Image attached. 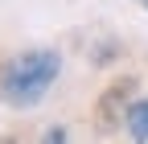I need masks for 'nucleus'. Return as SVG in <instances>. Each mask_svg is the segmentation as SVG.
Listing matches in <instances>:
<instances>
[{"label": "nucleus", "mask_w": 148, "mask_h": 144, "mask_svg": "<svg viewBox=\"0 0 148 144\" xmlns=\"http://www.w3.org/2000/svg\"><path fill=\"white\" fill-rule=\"evenodd\" d=\"M132 95H136V78L132 74H123V78H115V82L103 86V95L95 99V115H90L99 136H111V132H119V123H127Z\"/></svg>", "instance_id": "nucleus-2"}, {"label": "nucleus", "mask_w": 148, "mask_h": 144, "mask_svg": "<svg viewBox=\"0 0 148 144\" xmlns=\"http://www.w3.org/2000/svg\"><path fill=\"white\" fill-rule=\"evenodd\" d=\"M41 140H45V144H62V140H66V128H45Z\"/></svg>", "instance_id": "nucleus-4"}, {"label": "nucleus", "mask_w": 148, "mask_h": 144, "mask_svg": "<svg viewBox=\"0 0 148 144\" xmlns=\"http://www.w3.org/2000/svg\"><path fill=\"white\" fill-rule=\"evenodd\" d=\"M136 4H140V8H148V0H136Z\"/></svg>", "instance_id": "nucleus-5"}, {"label": "nucleus", "mask_w": 148, "mask_h": 144, "mask_svg": "<svg viewBox=\"0 0 148 144\" xmlns=\"http://www.w3.org/2000/svg\"><path fill=\"white\" fill-rule=\"evenodd\" d=\"M58 70H62V53L58 49H25V53H16V58H8L0 66V99L8 107L41 103L45 91L53 86V78H58Z\"/></svg>", "instance_id": "nucleus-1"}, {"label": "nucleus", "mask_w": 148, "mask_h": 144, "mask_svg": "<svg viewBox=\"0 0 148 144\" xmlns=\"http://www.w3.org/2000/svg\"><path fill=\"white\" fill-rule=\"evenodd\" d=\"M127 136L132 140H148V99H140V103H132L127 107Z\"/></svg>", "instance_id": "nucleus-3"}]
</instances>
